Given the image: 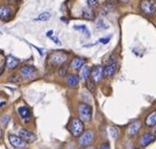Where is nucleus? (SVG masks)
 I'll return each instance as SVG.
<instances>
[{
  "label": "nucleus",
  "instance_id": "obj_1",
  "mask_svg": "<svg viewBox=\"0 0 156 149\" xmlns=\"http://www.w3.org/2000/svg\"><path fill=\"white\" fill-rule=\"evenodd\" d=\"M68 60V54L61 50H57L50 55L49 59H48V63L51 66H61L62 64H65Z\"/></svg>",
  "mask_w": 156,
  "mask_h": 149
},
{
  "label": "nucleus",
  "instance_id": "obj_2",
  "mask_svg": "<svg viewBox=\"0 0 156 149\" xmlns=\"http://www.w3.org/2000/svg\"><path fill=\"white\" fill-rule=\"evenodd\" d=\"M78 116L82 122H90L92 120V107L86 103L78 105Z\"/></svg>",
  "mask_w": 156,
  "mask_h": 149
},
{
  "label": "nucleus",
  "instance_id": "obj_3",
  "mask_svg": "<svg viewBox=\"0 0 156 149\" xmlns=\"http://www.w3.org/2000/svg\"><path fill=\"white\" fill-rule=\"evenodd\" d=\"M84 125L80 119H73L70 125V131L72 136L74 137H80L83 134Z\"/></svg>",
  "mask_w": 156,
  "mask_h": 149
},
{
  "label": "nucleus",
  "instance_id": "obj_4",
  "mask_svg": "<svg viewBox=\"0 0 156 149\" xmlns=\"http://www.w3.org/2000/svg\"><path fill=\"white\" fill-rule=\"evenodd\" d=\"M139 6L144 14L152 15L156 12V0H141Z\"/></svg>",
  "mask_w": 156,
  "mask_h": 149
},
{
  "label": "nucleus",
  "instance_id": "obj_5",
  "mask_svg": "<svg viewBox=\"0 0 156 149\" xmlns=\"http://www.w3.org/2000/svg\"><path fill=\"white\" fill-rule=\"evenodd\" d=\"M94 141V132L92 130H87L86 132L81 134L79 137V145L81 147H86V146H89L93 143Z\"/></svg>",
  "mask_w": 156,
  "mask_h": 149
},
{
  "label": "nucleus",
  "instance_id": "obj_6",
  "mask_svg": "<svg viewBox=\"0 0 156 149\" xmlns=\"http://www.w3.org/2000/svg\"><path fill=\"white\" fill-rule=\"evenodd\" d=\"M104 70H105V68L102 67V66H100V65L94 66V67L92 68L91 78L94 80V82H95V83H98V82L102 79V77H105V76H104Z\"/></svg>",
  "mask_w": 156,
  "mask_h": 149
},
{
  "label": "nucleus",
  "instance_id": "obj_7",
  "mask_svg": "<svg viewBox=\"0 0 156 149\" xmlns=\"http://www.w3.org/2000/svg\"><path fill=\"white\" fill-rule=\"evenodd\" d=\"M9 141H10L11 145L16 148H24L27 146V142L24 141L21 137L10 134V136H9Z\"/></svg>",
  "mask_w": 156,
  "mask_h": 149
},
{
  "label": "nucleus",
  "instance_id": "obj_8",
  "mask_svg": "<svg viewBox=\"0 0 156 149\" xmlns=\"http://www.w3.org/2000/svg\"><path fill=\"white\" fill-rule=\"evenodd\" d=\"M141 128V123L136 121V122H133L128 126L127 128V134L128 137H134L138 134V131L140 130Z\"/></svg>",
  "mask_w": 156,
  "mask_h": 149
},
{
  "label": "nucleus",
  "instance_id": "obj_9",
  "mask_svg": "<svg viewBox=\"0 0 156 149\" xmlns=\"http://www.w3.org/2000/svg\"><path fill=\"white\" fill-rule=\"evenodd\" d=\"M155 140H156V134L146 132V134H144L143 136H141L140 140H139V144H140V146H143V147H146V146H148L149 144L154 142Z\"/></svg>",
  "mask_w": 156,
  "mask_h": 149
},
{
  "label": "nucleus",
  "instance_id": "obj_10",
  "mask_svg": "<svg viewBox=\"0 0 156 149\" xmlns=\"http://www.w3.org/2000/svg\"><path fill=\"white\" fill-rule=\"evenodd\" d=\"M36 73H37V69L32 65H26V66H23V67H21V69H20V74L24 78L34 77V76L36 75Z\"/></svg>",
  "mask_w": 156,
  "mask_h": 149
},
{
  "label": "nucleus",
  "instance_id": "obj_11",
  "mask_svg": "<svg viewBox=\"0 0 156 149\" xmlns=\"http://www.w3.org/2000/svg\"><path fill=\"white\" fill-rule=\"evenodd\" d=\"M117 69V63L115 61H111L107 66L105 67V70H104V76L105 78H110L112 77L114 74H115Z\"/></svg>",
  "mask_w": 156,
  "mask_h": 149
},
{
  "label": "nucleus",
  "instance_id": "obj_12",
  "mask_svg": "<svg viewBox=\"0 0 156 149\" xmlns=\"http://www.w3.org/2000/svg\"><path fill=\"white\" fill-rule=\"evenodd\" d=\"M19 134H20V137H21L22 139L27 142V143H32V142H34L36 140L35 134L27 129H20Z\"/></svg>",
  "mask_w": 156,
  "mask_h": 149
},
{
  "label": "nucleus",
  "instance_id": "obj_13",
  "mask_svg": "<svg viewBox=\"0 0 156 149\" xmlns=\"http://www.w3.org/2000/svg\"><path fill=\"white\" fill-rule=\"evenodd\" d=\"M17 111H18V113H19V116L21 117L24 121H29L30 119H31V110H30V108L27 106H26V105L19 106L17 108Z\"/></svg>",
  "mask_w": 156,
  "mask_h": 149
},
{
  "label": "nucleus",
  "instance_id": "obj_14",
  "mask_svg": "<svg viewBox=\"0 0 156 149\" xmlns=\"http://www.w3.org/2000/svg\"><path fill=\"white\" fill-rule=\"evenodd\" d=\"M12 14H13L12 8H9V6L2 5L1 8H0V17H1V20H3V21H6V20L10 19Z\"/></svg>",
  "mask_w": 156,
  "mask_h": 149
},
{
  "label": "nucleus",
  "instance_id": "obj_15",
  "mask_svg": "<svg viewBox=\"0 0 156 149\" xmlns=\"http://www.w3.org/2000/svg\"><path fill=\"white\" fill-rule=\"evenodd\" d=\"M84 64H86V59L80 58V57H76L72 60L71 62V66H72L74 69H80L81 67H83Z\"/></svg>",
  "mask_w": 156,
  "mask_h": 149
},
{
  "label": "nucleus",
  "instance_id": "obj_16",
  "mask_svg": "<svg viewBox=\"0 0 156 149\" xmlns=\"http://www.w3.org/2000/svg\"><path fill=\"white\" fill-rule=\"evenodd\" d=\"M18 65H19V60L18 59H16L13 56L6 57V66H8L9 69H15Z\"/></svg>",
  "mask_w": 156,
  "mask_h": 149
},
{
  "label": "nucleus",
  "instance_id": "obj_17",
  "mask_svg": "<svg viewBox=\"0 0 156 149\" xmlns=\"http://www.w3.org/2000/svg\"><path fill=\"white\" fill-rule=\"evenodd\" d=\"M78 83H79V77H77L76 75H69L68 78H66V84H68L70 87H75L78 86Z\"/></svg>",
  "mask_w": 156,
  "mask_h": 149
},
{
  "label": "nucleus",
  "instance_id": "obj_18",
  "mask_svg": "<svg viewBox=\"0 0 156 149\" xmlns=\"http://www.w3.org/2000/svg\"><path fill=\"white\" fill-rule=\"evenodd\" d=\"M91 67L88 65H84L83 67L80 68V73H79V78L82 80H88L89 77L91 76Z\"/></svg>",
  "mask_w": 156,
  "mask_h": 149
},
{
  "label": "nucleus",
  "instance_id": "obj_19",
  "mask_svg": "<svg viewBox=\"0 0 156 149\" xmlns=\"http://www.w3.org/2000/svg\"><path fill=\"white\" fill-rule=\"evenodd\" d=\"M156 125V110H153L147 117L146 119V126L148 127H152V126Z\"/></svg>",
  "mask_w": 156,
  "mask_h": 149
},
{
  "label": "nucleus",
  "instance_id": "obj_20",
  "mask_svg": "<svg viewBox=\"0 0 156 149\" xmlns=\"http://www.w3.org/2000/svg\"><path fill=\"white\" fill-rule=\"evenodd\" d=\"M82 16L87 20H93L94 19V12L91 8H84L82 10Z\"/></svg>",
  "mask_w": 156,
  "mask_h": 149
},
{
  "label": "nucleus",
  "instance_id": "obj_21",
  "mask_svg": "<svg viewBox=\"0 0 156 149\" xmlns=\"http://www.w3.org/2000/svg\"><path fill=\"white\" fill-rule=\"evenodd\" d=\"M50 18H51V14L50 13H42L40 14V15L37 17V20H39V21H47V20H49Z\"/></svg>",
  "mask_w": 156,
  "mask_h": 149
},
{
  "label": "nucleus",
  "instance_id": "obj_22",
  "mask_svg": "<svg viewBox=\"0 0 156 149\" xmlns=\"http://www.w3.org/2000/svg\"><path fill=\"white\" fill-rule=\"evenodd\" d=\"M87 86H88L90 91L95 90V82H94V80L92 79V78H89V79L87 80Z\"/></svg>",
  "mask_w": 156,
  "mask_h": 149
},
{
  "label": "nucleus",
  "instance_id": "obj_23",
  "mask_svg": "<svg viewBox=\"0 0 156 149\" xmlns=\"http://www.w3.org/2000/svg\"><path fill=\"white\" fill-rule=\"evenodd\" d=\"M109 130H110V134H111V137H113L114 140H116L117 137H118V129H117V127H115V126H111Z\"/></svg>",
  "mask_w": 156,
  "mask_h": 149
},
{
  "label": "nucleus",
  "instance_id": "obj_24",
  "mask_svg": "<svg viewBox=\"0 0 156 149\" xmlns=\"http://www.w3.org/2000/svg\"><path fill=\"white\" fill-rule=\"evenodd\" d=\"M115 8V4H113L112 2H107L104 5V11H105V13L110 12V11H113Z\"/></svg>",
  "mask_w": 156,
  "mask_h": 149
},
{
  "label": "nucleus",
  "instance_id": "obj_25",
  "mask_svg": "<svg viewBox=\"0 0 156 149\" xmlns=\"http://www.w3.org/2000/svg\"><path fill=\"white\" fill-rule=\"evenodd\" d=\"M75 29H81V31L83 32L87 36H89V37H90V32L88 31V29H87L86 26H75Z\"/></svg>",
  "mask_w": 156,
  "mask_h": 149
},
{
  "label": "nucleus",
  "instance_id": "obj_26",
  "mask_svg": "<svg viewBox=\"0 0 156 149\" xmlns=\"http://www.w3.org/2000/svg\"><path fill=\"white\" fill-rule=\"evenodd\" d=\"M66 72H68V68H66V66H62V67L59 69V76H66Z\"/></svg>",
  "mask_w": 156,
  "mask_h": 149
},
{
  "label": "nucleus",
  "instance_id": "obj_27",
  "mask_svg": "<svg viewBox=\"0 0 156 149\" xmlns=\"http://www.w3.org/2000/svg\"><path fill=\"white\" fill-rule=\"evenodd\" d=\"M9 4H11V5H17L18 3L20 2V0H8Z\"/></svg>",
  "mask_w": 156,
  "mask_h": 149
},
{
  "label": "nucleus",
  "instance_id": "obj_28",
  "mask_svg": "<svg viewBox=\"0 0 156 149\" xmlns=\"http://www.w3.org/2000/svg\"><path fill=\"white\" fill-rule=\"evenodd\" d=\"M97 3H98V0H88V4L91 6L95 5V4H97Z\"/></svg>",
  "mask_w": 156,
  "mask_h": 149
},
{
  "label": "nucleus",
  "instance_id": "obj_29",
  "mask_svg": "<svg viewBox=\"0 0 156 149\" xmlns=\"http://www.w3.org/2000/svg\"><path fill=\"white\" fill-rule=\"evenodd\" d=\"M99 149H110V145L108 143H104V144H101V145H100Z\"/></svg>",
  "mask_w": 156,
  "mask_h": 149
},
{
  "label": "nucleus",
  "instance_id": "obj_30",
  "mask_svg": "<svg viewBox=\"0 0 156 149\" xmlns=\"http://www.w3.org/2000/svg\"><path fill=\"white\" fill-rule=\"evenodd\" d=\"M109 40H110V37H108V38H102V39H100V42L101 43H104V44H105V43H108L109 42Z\"/></svg>",
  "mask_w": 156,
  "mask_h": 149
},
{
  "label": "nucleus",
  "instance_id": "obj_31",
  "mask_svg": "<svg viewBox=\"0 0 156 149\" xmlns=\"http://www.w3.org/2000/svg\"><path fill=\"white\" fill-rule=\"evenodd\" d=\"M9 80H10V81H11V80H14V81L18 82V80H19V79H18V78L16 77V76H14V77H13V76H12V77H10V79H9Z\"/></svg>",
  "mask_w": 156,
  "mask_h": 149
},
{
  "label": "nucleus",
  "instance_id": "obj_32",
  "mask_svg": "<svg viewBox=\"0 0 156 149\" xmlns=\"http://www.w3.org/2000/svg\"><path fill=\"white\" fill-rule=\"evenodd\" d=\"M53 39H54V41H55V42H56V43H58V44H60V42H59V41H58V39H57V38H53Z\"/></svg>",
  "mask_w": 156,
  "mask_h": 149
},
{
  "label": "nucleus",
  "instance_id": "obj_33",
  "mask_svg": "<svg viewBox=\"0 0 156 149\" xmlns=\"http://www.w3.org/2000/svg\"><path fill=\"white\" fill-rule=\"evenodd\" d=\"M153 132H154V134H156V125L154 126V128H153Z\"/></svg>",
  "mask_w": 156,
  "mask_h": 149
},
{
  "label": "nucleus",
  "instance_id": "obj_34",
  "mask_svg": "<svg viewBox=\"0 0 156 149\" xmlns=\"http://www.w3.org/2000/svg\"><path fill=\"white\" fill-rule=\"evenodd\" d=\"M52 33H53V32H52V31L48 32V36H51V35H52Z\"/></svg>",
  "mask_w": 156,
  "mask_h": 149
},
{
  "label": "nucleus",
  "instance_id": "obj_35",
  "mask_svg": "<svg viewBox=\"0 0 156 149\" xmlns=\"http://www.w3.org/2000/svg\"><path fill=\"white\" fill-rule=\"evenodd\" d=\"M118 1H120V2H128L129 0H118Z\"/></svg>",
  "mask_w": 156,
  "mask_h": 149
},
{
  "label": "nucleus",
  "instance_id": "obj_36",
  "mask_svg": "<svg viewBox=\"0 0 156 149\" xmlns=\"http://www.w3.org/2000/svg\"><path fill=\"white\" fill-rule=\"evenodd\" d=\"M135 149H138V148H135Z\"/></svg>",
  "mask_w": 156,
  "mask_h": 149
}]
</instances>
